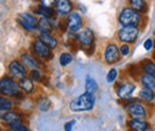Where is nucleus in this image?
Masks as SVG:
<instances>
[{"mask_svg":"<svg viewBox=\"0 0 155 131\" xmlns=\"http://www.w3.org/2000/svg\"><path fill=\"white\" fill-rule=\"evenodd\" d=\"M94 104H96L94 94L85 92V93L80 94L77 98H74L73 100H71L69 104H68V107L72 112L74 113L87 112V111L93 110Z\"/></svg>","mask_w":155,"mask_h":131,"instance_id":"f257e3e1","label":"nucleus"},{"mask_svg":"<svg viewBox=\"0 0 155 131\" xmlns=\"http://www.w3.org/2000/svg\"><path fill=\"white\" fill-rule=\"evenodd\" d=\"M143 16L141 12L134 10L130 6L124 7L119 16H118V23L122 26H136V28H141L143 26Z\"/></svg>","mask_w":155,"mask_h":131,"instance_id":"f03ea898","label":"nucleus"},{"mask_svg":"<svg viewBox=\"0 0 155 131\" xmlns=\"http://www.w3.org/2000/svg\"><path fill=\"white\" fill-rule=\"evenodd\" d=\"M0 93L8 98H23V91L20 90L19 82L11 75H4L0 80Z\"/></svg>","mask_w":155,"mask_h":131,"instance_id":"7ed1b4c3","label":"nucleus"},{"mask_svg":"<svg viewBox=\"0 0 155 131\" xmlns=\"http://www.w3.org/2000/svg\"><path fill=\"white\" fill-rule=\"evenodd\" d=\"M30 50L34 56H36L39 61H49L53 58V50L44 43L42 42L38 37H36L32 42H31V45H30Z\"/></svg>","mask_w":155,"mask_h":131,"instance_id":"20e7f679","label":"nucleus"},{"mask_svg":"<svg viewBox=\"0 0 155 131\" xmlns=\"http://www.w3.org/2000/svg\"><path fill=\"white\" fill-rule=\"evenodd\" d=\"M74 41L77 42L78 45L81 49H84L87 53V49H91L94 44V41H96L94 31L91 28H84L79 32L75 34Z\"/></svg>","mask_w":155,"mask_h":131,"instance_id":"39448f33","label":"nucleus"},{"mask_svg":"<svg viewBox=\"0 0 155 131\" xmlns=\"http://www.w3.org/2000/svg\"><path fill=\"white\" fill-rule=\"evenodd\" d=\"M141 34L140 28L136 26H123L120 28L116 34V38L118 42L125 43V44H134L138 39V36Z\"/></svg>","mask_w":155,"mask_h":131,"instance_id":"423d86ee","label":"nucleus"},{"mask_svg":"<svg viewBox=\"0 0 155 131\" xmlns=\"http://www.w3.org/2000/svg\"><path fill=\"white\" fill-rule=\"evenodd\" d=\"M120 58L122 55L119 51V47L115 42H107L103 50V61L109 66H114L120 61Z\"/></svg>","mask_w":155,"mask_h":131,"instance_id":"0eeeda50","label":"nucleus"},{"mask_svg":"<svg viewBox=\"0 0 155 131\" xmlns=\"http://www.w3.org/2000/svg\"><path fill=\"white\" fill-rule=\"evenodd\" d=\"M16 20L21 29H24L28 32H34L37 30L38 18L29 12H19L16 16Z\"/></svg>","mask_w":155,"mask_h":131,"instance_id":"6e6552de","label":"nucleus"},{"mask_svg":"<svg viewBox=\"0 0 155 131\" xmlns=\"http://www.w3.org/2000/svg\"><path fill=\"white\" fill-rule=\"evenodd\" d=\"M149 105V104H147ZM146 103H142L141 100H137L135 103L128 105L125 107V111L128 113V116L133 119H147L149 116V111L147 107Z\"/></svg>","mask_w":155,"mask_h":131,"instance_id":"1a4fd4ad","label":"nucleus"},{"mask_svg":"<svg viewBox=\"0 0 155 131\" xmlns=\"http://www.w3.org/2000/svg\"><path fill=\"white\" fill-rule=\"evenodd\" d=\"M136 90V84L131 80H127V81H117L116 86H115V91H116L117 97L119 99H129L131 98L133 93Z\"/></svg>","mask_w":155,"mask_h":131,"instance_id":"9d476101","label":"nucleus"},{"mask_svg":"<svg viewBox=\"0 0 155 131\" xmlns=\"http://www.w3.org/2000/svg\"><path fill=\"white\" fill-rule=\"evenodd\" d=\"M7 72H8V75H11L17 81H19L20 79L26 77L29 75L28 69L24 67V64L20 62L19 60H16V58L8 61V63H7Z\"/></svg>","mask_w":155,"mask_h":131,"instance_id":"9b49d317","label":"nucleus"},{"mask_svg":"<svg viewBox=\"0 0 155 131\" xmlns=\"http://www.w3.org/2000/svg\"><path fill=\"white\" fill-rule=\"evenodd\" d=\"M66 24H67V30L72 34H77L79 32L81 29H84V20L81 15L77 12V11H73L72 13H69L66 18Z\"/></svg>","mask_w":155,"mask_h":131,"instance_id":"f8f14e48","label":"nucleus"},{"mask_svg":"<svg viewBox=\"0 0 155 131\" xmlns=\"http://www.w3.org/2000/svg\"><path fill=\"white\" fill-rule=\"evenodd\" d=\"M19 61L24 64V67H25L26 69H29V70L44 68L43 62L39 61L36 56H34L32 53H28V51L21 53L19 55Z\"/></svg>","mask_w":155,"mask_h":131,"instance_id":"ddd939ff","label":"nucleus"},{"mask_svg":"<svg viewBox=\"0 0 155 131\" xmlns=\"http://www.w3.org/2000/svg\"><path fill=\"white\" fill-rule=\"evenodd\" d=\"M58 13L61 16H68L69 13H72L74 10L73 2L71 0H58L56 1V6H55Z\"/></svg>","mask_w":155,"mask_h":131,"instance_id":"4468645a","label":"nucleus"},{"mask_svg":"<svg viewBox=\"0 0 155 131\" xmlns=\"http://www.w3.org/2000/svg\"><path fill=\"white\" fill-rule=\"evenodd\" d=\"M128 128L131 131H144L150 128V124L146 119H133L128 120Z\"/></svg>","mask_w":155,"mask_h":131,"instance_id":"2eb2a0df","label":"nucleus"},{"mask_svg":"<svg viewBox=\"0 0 155 131\" xmlns=\"http://www.w3.org/2000/svg\"><path fill=\"white\" fill-rule=\"evenodd\" d=\"M137 98L138 100H141L142 103L146 104H152L155 100V92L154 90L147 88V87H141V90L137 93Z\"/></svg>","mask_w":155,"mask_h":131,"instance_id":"dca6fc26","label":"nucleus"},{"mask_svg":"<svg viewBox=\"0 0 155 131\" xmlns=\"http://www.w3.org/2000/svg\"><path fill=\"white\" fill-rule=\"evenodd\" d=\"M38 38L42 42H44L51 50H56L60 45V41L54 34H39Z\"/></svg>","mask_w":155,"mask_h":131,"instance_id":"f3484780","label":"nucleus"},{"mask_svg":"<svg viewBox=\"0 0 155 131\" xmlns=\"http://www.w3.org/2000/svg\"><path fill=\"white\" fill-rule=\"evenodd\" d=\"M37 31L39 34H54V26L51 24V20L45 17H39Z\"/></svg>","mask_w":155,"mask_h":131,"instance_id":"a211bd4d","label":"nucleus"},{"mask_svg":"<svg viewBox=\"0 0 155 131\" xmlns=\"http://www.w3.org/2000/svg\"><path fill=\"white\" fill-rule=\"evenodd\" d=\"M18 82H19L20 90L24 94H32L35 92V81L31 80L29 76L20 79Z\"/></svg>","mask_w":155,"mask_h":131,"instance_id":"6ab92c4d","label":"nucleus"},{"mask_svg":"<svg viewBox=\"0 0 155 131\" xmlns=\"http://www.w3.org/2000/svg\"><path fill=\"white\" fill-rule=\"evenodd\" d=\"M140 68H141V70H142V73H144V74H148V75H152V76H154L155 77V62L150 58H144V60H142L141 61V63H140Z\"/></svg>","mask_w":155,"mask_h":131,"instance_id":"aec40b11","label":"nucleus"},{"mask_svg":"<svg viewBox=\"0 0 155 131\" xmlns=\"http://www.w3.org/2000/svg\"><path fill=\"white\" fill-rule=\"evenodd\" d=\"M36 106L41 112H47L51 107V100L47 95H39L36 98Z\"/></svg>","mask_w":155,"mask_h":131,"instance_id":"412c9836","label":"nucleus"},{"mask_svg":"<svg viewBox=\"0 0 155 131\" xmlns=\"http://www.w3.org/2000/svg\"><path fill=\"white\" fill-rule=\"evenodd\" d=\"M23 118V114L19 111H16V110H12V111H8V112L1 114V122L2 123H6V124H10V123H13L16 120H19Z\"/></svg>","mask_w":155,"mask_h":131,"instance_id":"4be33fe9","label":"nucleus"},{"mask_svg":"<svg viewBox=\"0 0 155 131\" xmlns=\"http://www.w3.org/2000/svg\"><path fill=\"white\" fill-rule=\"evenodd\" d=\"M128 4L130 7H133L134 10L141 12V13H146L148 10L147 0H128Z\"/></svg>","mask_w":155,"mask_h":131,"instance_id":"5701e85b","label":"nucleus"},{"mask_svg":"<svg viewBox=\"0 0 155 131\" xmlns=\"http://www.w3.org/2000/svg\"><path fill=\"white\" fill-rule=\"evenodd\" d=\"M140 84L142 87H147V88H150V90H155V77L152 75L144 74L142 73V75L140 76L138 79Z\"/></svg>","mask_w":155,"mask_h":131,"instance_id":"b1692460","label":"nucleus"},{"mask_svg":"<svg viewBox=\"0 0 155 131\" xmlns=\"http://www.w3.org/2000/svg\"><path fill=\"white\" fill-rule=\"evenodd\" d=\"M12 109H13V101L8 97L1 95V98H0V113L4 114L8 111H12Z\"/></svg>","mask_w":155,"mask_h":131,"instance_id":"393cba45","label":"nucleus"},{"mask_svg":"<svg viewBox=\"0 0 155 131\" xmlns=\"http://www.w3.org/2000/svg\"><path fill=\"white\" fill-rule=\"evenodd\" d=\"M98 91V84L97 81L91 77V76H87L86 77V81H85V92L91 94H94Z\"/></svg>","mask_w":155,"mask_h":131,"instance_id":"a878e982","label":"nucleus"},{"mask_svg":"<svg viewBox=\"0 0 155 131\" xmlns=\"http://www.w3.org/2000/svg\"><path fill=\"white\" fill-rule=\"evenodd\" d=\"M8 126L10 131H29V129L21 123V119L19 120H16L13 123H10V124H6Z\"/></svg>","mask_w":155,"mask_h":131,"instance_id":"bb28decb","label":"nucleus"},{"mask_svg":"<svg viewBox=\"0 0 155 131\" xmlns=\"http://www.w3.org/2000/svg\"><path fill=\"white\" fill-rule=\"evenodd\" d=\"M29 77L31 80H34L35 82H43L44 81V74H42V72L39 69H32L29 72Z\"/></svg>","mask_w":155,"mask_h":131,"instance_id":"cd10ccee","label":"nucleus"},{"mask_svg":"<svg viewBox=\"0 0 155 131\" xmlns=\"http://www.w3.org/2000/svg\"><path fill=\"white\" fill-rule=\"evenodd\" d=\"M72 61H73V55L71 53H62L58 58L60 66H62V67H67Z\"/></svg>","mask_w":155,"mask_h":131,"instance_id":"c85d7f7f","label":"nucleus"},{"mask_svg":"<svg viewBox=\"0 0 155 131\" xmlns=\"http://www.w3.org/2000/svg\"><path fill=\"white\" fill-rule=\"evenodd\" d=\"M117 77H118V72H117V69L111 68V69L107 72V75H106V81H107L109 84H114V82L117 80Z\"/></svg>","mask_w":155,"mask_h":131,"instance_id":"c756f323","label":"nucleus"},{"mask_svg":"<svg viewBox=\"0 0 155 131\" xmlns=\"http://www.w3.org/2000/svg\"><path fill=\"white\" fill-rule=\"evenodd\" d=\"M119 51H120V55L122 56H128L130 54V44L122 43L120 47H119Z\"/></svg>","mask_w":155,"mask_h":131,"instance_id":"7c9ffc66","label":"nucleus"},{"mask_svg":"<svg viewBox=\"0 0 155 131\" xmlns=\"http://www.w3.org/2000/svg\"><path fill=\"white\" fill-rule=\"evenodd\" d=\"M56 1H58V0H39V2H41L43 6H45V7H51V8H55Z\"/></svg>","mask_w":155,"mask_h":131,"instance_id":"2f4dec72","label":"nucleus"},{"mask_svg":"<svg viewBox=\"0 0 155 131\" xmlns=\"http://www.w3.org/2000/svg\"><path fill=\"white\" fill-rule=\"evenodd\" d=\"M153 45H154V41H153L152 38L146 39V42H144V44H143V47H144L146 50H152V49H153Z\"/></svg>","mask_w":155,"mask_h":131,"instance_id":"473e14b6","label":"nucleus"},{"mask_svg":"<svg viewBox=\"0 0 155 131\" xmlns=\"http://www.w3.org/2000/svg\"><path fill=\"white\" fill-rule=\"evenodd\" d=\"M74 120H69V122H67L66 124H64V131H72L73 129V126H74Z\"/></svg>","mask_w":155,"mask_h":131,"instance_id":"72a5a7b5","label":"nucleus"},{"mask_svg":"<svg viewBox=\"0 0 155 131\" xmlns=\"http://www.w3.org/2000/svg\"><path fill=\"white\" fill-rule=\"evenodd\" d=\"M152 60H153V61L155 62V50L153 51V54H152Z\"/></svg>","mask_w":155,"mask_h":131,"instance_id":"f704fd0d","label":"nucleus"}]
</instances>
